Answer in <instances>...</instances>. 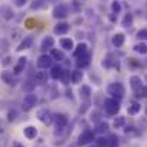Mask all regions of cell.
Listing matches in <instances>:
<instances>
[{"label": "cell", "mask_w": 147, "mask_h": 147, "mask_svg": "<svg viewBox=\"0 0 147 147\" xmlns=\"http://www.w3.org/2000/svg\"><path fill=\"white\" fill-rule=\"evenodd\" d=\"M63 73H64V70H63V69H61V66H59V64L53 66V67H51V70H50V76H51V79H54V80L61 79Z\"/></svg>", "instance_id": "obj_14"}, {"label": "cell", "mask_w": 147, "mask_h": 147, "mask_svg": "<svg viewBox=\"0 0 147 147\" xmlns=\"http://www.w3.org/2000/svg\"><path fill=\"white\" fill-rule=\"evenodd\" d=\"M93 140H94V131H92V130H84V131L79 136L77 144H79V146H87V144H90Z\"/></svg>", "instance_id": "obj_4"}, {"label": "cell", "mask_w": 147, "mask_h": 147, "mask_svg": "<svg viewBox=\"0 0 147 147\" xmlns=\"http://www.w3.org/2000/svg\"><path fill=\"white\" fill-rule=\"evenodd\" d=\"M60 45L64 50H71L73 49V40L71 39H61L60 40Z\"/></svg>", "instance_id": "obj_26"}, {"label": "cell", "mask_w": 147, "mask_h": 147, "mask_svg": "<svg viewBox=\"0 0 147 147\" xmlns=\"http://www.w3.org/2000/svg\"><path fill=\"white\" fill-rule=\"evenodd\" d=\"M26 3H27V0H14V4H16L17 7H23Z\"/></svg>", "instance_id": "obj_37"}, {"label": "cell", "mask_w": 147, "mask_h": 147, "mask_svg": "<svg viewBox=\"0 0 147 147\" xmlns=\"http://www.w3.org/2000/svg\"><path fill=\"white\" fill-rule=\"evenodd\" d=\"M124 123H126V119H124L123 116H119V117L114 119V121H113V127H114V129H121V127L124 126Z\"/></svg>", "instance_id": "obj_24"}, {"label": "cell", "mask_w": 147, "mask_h": 147, "mask_svg": "<svg viewBox=\"0 0 147 147\" xmlns=\"http://www.w3.org/2000/svg\"><path fill=\"white\" fill-rule=\"evenodd\" d=\"M1 13H3V17H4L6 20H10V19L13 17V10H11L10 7H3V9H1Z\"/></svg>", "instance_id": "obj_30"}, {"label": "cell", "mask_w": 147, "mask_h": 147, "mask_svg": "<svg viewBox=\"0 0 147 147\" xmlns=\"http://www.w3.org/2000/svg\"><path fill=\"white\" fill-rule=\"evenodd\" d=\"M53 45H54V39H53V37H50V36H47V37H45V39H43V42H42V49L43 50L51 49V47H53Z\"/></svg>", "instance_id": "obj_21"}, {"label": "cell", "mask_w": 147, "mask_h": 147, "mask_svg": "<svg viewBox=\"0 0 147 147\" xmlns=\"http://www.w3.org/2000/svg\"><path fill=\"white\" fill-rule=\"evenodd\" d=\"M90 59H92V54H90L89 51L84 53L83 56L77 57V61H76L77 67H79V69H84V67H87V66L90 64Z\"/></svg>", "instance_id": "obj_9"}, {"label": "cell", "mask_w": 147, "mask_h": 147, "mask_svg": "<svg viewBox=\"0 0 147 147\" xmlns=\"http://www.w3.org/2000/svg\"><path fill=\"white\" fill-rule=\"evenodd\" d=\"M32 43H33V37L32 36H27V37H24L23 40H22V43L17 46V51H22V50H24V49H29L30 46H32Z\"/></svg>", "instance_id": "obj_19"}, {"label": "cell", "mask_w": 147, "mask_h": 147, "mask_svg": "<svg viewBox=\"0 0 147 147\" xmlns=\"http://www.w3.org/2000/svg\"><path fill=\"white\" fill-rule=\"evenodd\" d=\"M70 79H71V74H70V71H64L60 80L63 82V84H64V86H67V84L70 83Z\"/></svg>", "instance_id": "obj_33"}, {"label": "cell", "mask_w": 147, "mask_h": 147, "mask_svg": "<svg viewBox=\"0 0 147 147\" xmlns=\"http://www.w3.org/2000/svg\"><path fill=\"white\" fill-rule=\"evenodd\" d=\"M96 144L98 147H107L109 146V137H98L96 140Z\"/></svg>", "instance_id": "obj_32"}, {"label": "cell", "mask_w": 147, "mask_h": 147, "mask_svg": "<svg viewBox=\"0 0 147 147\" xmlns=\"http://www.w3.org/2000/svg\"><path fill=\"white\" fill-rule=\"evenodd\" d=\"M84 53H87V45H86V43H80V45L76 47V50L73 51V56H74V57H80V56H83Z\"/></svg>", "instance_id": "obj_20"}, {"label": "cell", "mask_w": 147, "mask_h": 147, "mask_svg": "<svg viewBox=\"0 0 147 147\" xmlns=\"http://www.w3.org/2000/svg\"><path fill=\"white\" fill-rule=\"evenodd\" d=\"M104 110L109 116H116L120 110V103L116 98H106L104 100Z\"/></svg>", "instance_id": "obj_2"}, {"label": "cell", "mask_w": 147, "mask_h": 147, "mask_svg": "<svg viewBox=\"0 0 147 147\" xmlns=\"http://www.w3.org/2000/svg\"><path fill=\"white\" fill-rule=\"evenodd\" d=\"M130 87H131V90H133V92L139 93L144 86H143L142 79H140L139 76H131V77H130Z\"/></svg>", "instance_id": "obj_10"}, {"label": "cell", "mask_w": 147, "mask_h": 147, "mask_svg": "<svg viewBox=\"0 0 147 147\" xmlns=\"http://www.w3.org/2000/svg\"><path fill=\"white\" fill-rule=\"evenodd\" d=\"M23 133H24V136H26L29 140H33V139L37 137V129H36L34 126H27V127H24Z\"/></svg>", "instance_id": "obj_15"}, {"label": "cell", "mask_w": 147, "mask_h": 147, "mask_svg": "<svg viewBox=\"0 0 147 147\" xmlns=\"http://www.w3.org/2000/svg\"><path fill=\"white\" fill-rule=\"evenodd\" d=\"M16 119V111H9V121H13Z\"/></svg>", "instance_id": "obj_40"}, {"label": "cell", "mask_w": 147, "mask_h": 147, "mask_svg": "<svg viewBox=\"0 0 147 147\" xmlns=\"http://www.w3.org/2000/svg\"><path fill=\"white\" fill-rule=\"evenodd\" d=\"M34 4H32V9H40V7H46L45 0H34Z\"/></svg>", "instance_id": "obj_34"}, {"label": "cell", "mask_w": 147, "mask_h": 147, "mask_svg": "<svg viewBox=\"0 0 147 147\" xmlns=\"http://www.w3.org/2000/svg\"><path fill=\"white\" fill-rule=\"evenodd\" d=\"M140 109H142L140 103L133 100V101H130V104H129V107H127V111H129V114H131V116H136V114H139Z\"/></svg>", "instance_id": "obj_16"}, {"label": "cell", "mask_w": 147, "mask_h": 147, "mask_svg": "<svg viewBox=\"0 0 147 147\" xmlns=\"http://www.w3.org/2000/svg\"><path fill=\"white\" fill-rule=\"evenodd\" d=\"M10 147H24V146H23L22 143H17V142H14V143H13V144H11Z\"/></svg>", "instance_id": "obj_41"}, {"label": "cell", "mask_w": 147, "mask_h": 147, "mask_svg": "<svg viewBox=\"0 0 147 147\" xmlns=\"http://www.w3.org/2000/svg\"><path fill=\"white\" fill-rule=\"evenodd\" d=\"M69 14V7L66 4H59L53 9V17L54 19H64Z\"/></svg>", "instance_id": "obj_5"}, {"label": "cell", "mask_w": 147, "mask_h": 147, "mask_svg": "<svg viewBox=\"0 0 147 147\" xmlns=\"http://www.w3.org/2000/svg\"><path fill=\"white\" fill-rule=\"evenodd\" d=\"M107 93L116 100H120V98L124 97L126 94V90H124V86L121 83H111L107 86Z\"/></svg>", "instance_id": "obj_1"}, {"label": "cell", "mask_w": 147, "mask_h": 147, "mask_svg": "<svg viewBox=\"0 0 147 147\" xmlns=\"http://www.w3.org/2000/svg\"><path fill=\"white\" fill-rule=\"evenodd\" d=\"M121 24H123L124 27H131V26H133V16L127 13V14L124 16V19H123Z\"/></svg>", "instance_id": "obj_28"}, {"label": "cell", "mask_w": 147, "mask_h": 147, "mask_svg": "<svg viewBox=\"0 0 147 147\" xmlns=\"http://www.w3.org/2000/svg\"><path fill=\"white\" fill-rule=\"evenodd\" d=\"M111 10H113L114 13H119V11L121 10V6H120V3H119L117 0H114V1L111 3Z\"/></svg>", "instance_id": "obj_35"}, {"label": "cell", "mask_w": 147, "mask_h": 147, "mask_svg": "<svg viewBox=\"0 0 147 147\" xmlns=\"http://www.w3.org/2000/svg\"><path fill=\"white\" fill-rule=\"evenodd\" d=\"M47 82V73L46 71H36L34 74V83L36 84H45Z\"/></svg>", "instance_id": "obj_17"}, {"label": "cell", "mask_w": 147, "mask_h": 147, "mask_svg": "<svg viewBox=\"0 0 147 147\" xmlns=\"http://www.w3.org/2000/svg\"><path fill=\"white\" fill-rule=\"evenodd\" d=\"M54 123H56V129H57V131H61L66 126H67V123H69V119H67V116L66 114H56L54 116Z\"/></svg>", "instance_id": "obj_7"}, {"label": "cell", "mask_w": 147, "mask_h": 147, "mask_svg": "<svg viewBox=\"0 0 147 147\" xmlns=\"http://www.w3.org/2000/svg\"><path fill=\"white\" fill-rule=\"evenodd\" d=\"M83 77H84V74H83V71H82L80 69H77V70H73V71H71V83L79 84V83H82Z\"/></svg>", "instance_id": "obj_18"}, {"label": "cell", "mask_w": 147, "mask_h": 147, "mask_svg": "<svg viewBox=\"0 0 147 147\" xmlns=\"http://www.w3.org/2000/svg\"><path fill=\"white\" fill-rule=\"evenodd\" d=\"M133 49H134V51H137V53H140V54H147V45L146 43H137Z\"/></svg>", "instance_id": "obj_27"}, {"label": "cell", "mask_w": 147, "mask_h": 147, "mask_svg": "<svg viewBox=\"0 0 147 147\" xmlns=\"http://www.w3.org/2000/svg\"><path fill=\"white\" fill-rule=\"evenodd\" d=\"M80 96L84 98V100H89L90 96H92V90H90V87H89V86H82V89H80Z\"/></svg>", "instance_id": "obj_23"}, {"label": "cell", "mask_w": 147, "mask_h": 147, "mask_svg": "<svg viewBox=\"0 0 147 147\" xmlns=\"http://www.w3.org/2000/svg\"><path fill=\"white\" fill-rule=\"evenodd\" d=\"M107 147H119V137L116 134L109 136V146Z\"/></svg>", "instance_id": "obj_29"}, {"label": "cell", "mask_w": 147, "mask_h": 147, "mask_svg": "<svg viewBox=\"0 0 147 147\" xmlns=\"http://www.w3.org/2000/svg\"><path fill=\"white\" fill-rule=\"evenodd\" d=\"M124 40H126V37H124L123 33H116L111 39V43H113L114 47H121L124 45Z\"/></svg>", "instance_id": "obj_12"}, {"label": "cell", "mask_w": 147, "mask_h": 147, "mask_svg": "<svg viewBox=\"0 0 147 147\" xmlns=\"http://www.w3.org/2000/svg\"><path fill=\"white\" fill-rule=\"evenodd\" d=\"M37 119H39L42 123H45V124H50V123L54 120V117L51 116V113H50L47 109L39 110V111H37Z\"/></svg>", "instance_id": "obj_6"}, {"label": "cell", "mask_w": 147, "mask_h": 147, "mask_svg": "<svg viewBox=\"0 0 147 147\" xmlns=\"http://www.w3.org/2000/svg\"><path fill=\"white\" fill-rule=\"evenodd\" d=\"M36 103H37V96L33 94V93H29V94H26L24 98H23L22 107H23L24 111H29V110H32V109L36 106Z\"/></svg>", "instance_id": "obj_3"}, {"label": "cell", "mask_w": 147, "mask_h": 147, "mask_svg": "<svg viewBox=\"0 0 147 147\" xmlns=\"http://www.w3.org/2000/svg\"><path fill=\"white\" fill-rule=\"evenodd\" d=\"M137 37L140 39H147V29H142L137 32Z\"/></svg>", "instance_id": "obj_36"}, {"label": "cell", "mask_w": 147, "mask_h": 147, "mask_svg": "<svg viewBox=\"0 0 147 147\" xmlns=\"http://www.w3.org/2000/svg\"><path fill=\"white\" fill-rule=\"evenodd\" d=\"M107 130H109V124L106 121H100V123H97V126H96L94 133H106Z\"/></svg>", "instance_id": "obj_25"}, {"label": "cell", "mask_w": 147, "mask_h": 147, "mask_svg": "<svg viewBox=\"0 0 147 147\" xmlns=\"http://www.w3.org/2000/svg\"><path fill=\"white\" fill-rule=\"evenodd\" d=\"M69 30H70V24H67V23H59V24H56L54 29H53V32H54L56 34H66Z\"/></svg>", "instance_id": "obj_11"}, {"label": "cell", "mask_w": 147, "mask_h": 147, "mask_svg": "<svg viewBox=\"0 0 147 147\" xmlns=\"http://www.w3.org/2000/svg\"><path fill=\"white\" fill-rule=\"evenodd\" d=\"M26 64H27V59L26 57H20L19 59V61L14 64V74H20L23 70H24V67H26Z\"/></svg>", "instance_id": "obj_13"}, {"label": "cell", "mask_w": 147, "mask_h": 147, "mask_svg": "<svg viewBox=\"0 0 147 147\" xmlns=\"http://www.w3.org/2000/svg\"><path fill=\"white\" fill-rule=\"evenodd\" d=\"M51 57H53V60L61 61V60H64V53H63L61 50L53 49V50H51Z\"/></svg>", "instance_id": "obj_22"}, {"label": "cell", "mask_w": 147, "mask_h": 147, "mask_svg": "<svg viewBox=\"0 0 147 147\" xmlns=\"http://www.w3.org/2000/svg\"><path fill=\"white\" fill-rule=\"evenodd\" d=\"M139 93H140V96H142V97H146L147 98V86H144V87H143ZM139 93H137V96H139Z\"/></svg>", "instance_id": "obj_38"}, {"label": "cell", "mask_w": 147, "mask_h": 147, "mask_svg": "<svg viewBox=\"0 0 147 147\" xmlns=\"http://www.w3.org/2000/svg\"><path fill=\"white\" fill-rule=\"evenodd\" d=\"M71 6L74 7V10H76V11H79V10H80V4H79V0H73V1H71Z\"/></svg>", "instance_id": "obj_39"}, {"label": "cell", "mask_w": 147, "mask_h": 147, "mask_svg": "<svg viewBox=\"0 0 147 147\" xmlns=\"http://www.w3.org/2000/svg\"><path fill=\"white\" fill-rule=\"evenodd\" d=\"M3 80H4V83H7V84H14L13 74L9 73V71H4V73H3Z\"/></svg>", "instance_id": "obj_31"}, {"label": "cell", "mask_w": 147, "mask_h": 147, "mask_svg": "<svg viewBox=\"0 0 147 147\" xmlns=\"http://www.w3.org/2000/svg\"><path fill=\"white\" fill-rule=\"evenodd\" d=\"M51 61H53V57H51V56L42 54V56H39V59H37V67H39V69L53 67V66H51Z\"/></svg>", "instance_id": "obj_8"}]
</instances>
